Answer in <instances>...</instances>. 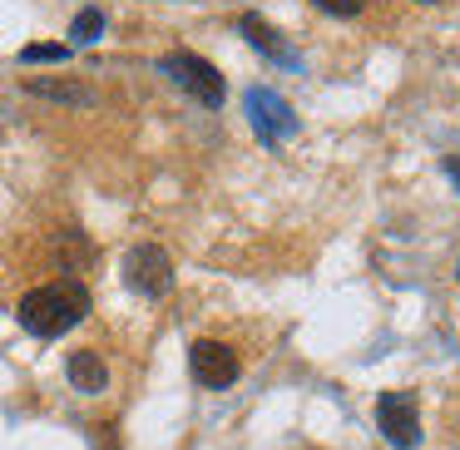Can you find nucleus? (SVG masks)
Masks as SVG:
<instances>
[{
    "label": "nucleus",
    "instance_id": "0eeeda50",
    "mask_svg": "<svg viewBox=\"0 0 460 450\" xmlns=\"http://www.w3.org/2000/svg\"><path fill=\"white\" fill-rule=\"evenodd\" d=\"M70 381H75V391L94 396V391H104L110 371H104V361L94 357V351H75V357H70Z\"/></svg>",
    "mask_w": 460,
    "mask_h": 450
},
{
    "label": "nucleus",
    "instance_id": "ddd939ff",
    "mask_svg": "<svg viewBox=\"0 0 460 450\" xmlns=\"http://www.w3.org/2000/svg\"><path fill=\"white\" fill-rule=\"evenodd\" d=\"M446 173H450V179L460 183V159H450V163H446Z\"/></svg>",
    "mask_w": 460,
    "mask_h": 450
},
{
    "label": "nucleus",
    "instance_id": "4468645a",
    "mask_svg": "<svg viewBox=\"0 0 460 450\" xmlns=\"http://www.w3.org/2000/svg\"><path fill=\"white\" fill-rule=\"evenodd\" d=\"M456 278H460V262H456Z\"/></svg>",
    "mask_w": 460,
    "mask_h": 450
},
{
    "label": "nucleus",
    "instance_id": "f8f14e48",
    "mask_svg": "<svg viewBox=\"0 0 460 450\" xmlns=\"http://www.w3.org/2000/svg\"><path fill=\"white\" fill-rule=\"evenodd\" d=\"M367 0H317V11H327V15H357Z\"/></svg>",
    "mask_w": 460,
    "mask_h": 450
},
{
    "label": "nucleus",
    "instance_id": "1a4fd4ad",
    "mask_svg": "<svg viewBox=\"0 0 460 450\" xmlns=\"http://www.w3.org/2000/svg\"><path fill=\"white\" fill-rule=\"evenodd\" d=\"M31 94H50V100H70V104H94V90L65 84V80H31Z\"/></svg>",
    "mask_w": 460,
    "mask_h": 450
},
{
    "label": "nucleus",
    "instance_id": "423d86ee",
    "mask_svg": "<svg viewBox=\"0 0 460 450\" xmlns=\"http://www.w3.org/2000/svg\"><path fill=\"white\" fill-rule=\"evenodd\" d=\"M248 114H252V124H258L262 139H288V134L297 129L292 110H288V104H282L272 90H252V94H248Z\"/></svg>",
    "mask_w": 460,
    "mask_h": 450
},
{
    "label": "nucleus",
    "instance_id": "7ed1b4c3",
    "mask_svg": "<svg viewBox=\"0 0 460 450\" xmlns=\"http://www.w3.org/2000/svg\"><path fill=\"white\" fill-rule=\"evenodd\" d=\"M124 282H129L134 292H144V297H164V292L173 287V262L164 248H154V243H139V248L124 258Z\"/></svg>",
    "mask_w": 460,
    "mask_h": 450
},
{
    "label": "nucleus",
    "instance_id": "2eb2a0df",
    "mask_svg": "<svg viewBox=\"0 0 460 450\" xmlns=\"http://www.w3.org/2000/svg\"><path fill=\"white\" fill-rule=\"evenodd\" d=\"M426 5H436V0H426Z\"/></svg>",
    "mask_w": 460,
    "mask_h": 450
},
{
    "label": "nucleus",
    "instance_id": "9d476101",
    "mask_svg": "<svg viewBox=\"0 0 460 450\" xmlns=\"http://www.w3.org/2000/svg\"><path fill=\"white\" fill-rule=\"evenodd\" d=\"M70 60V45H25L21 50V65H60Z\"/></svg>",
    "mask_w": 460,
    "mask_h": 450
},
{
    "label": "nucleus",
    "instance_id": "9b49d317",
    "mask_svg": "<svg viewBox=\"0 0 460 450\" xmlns=\"http://www.w3.org/2000/svg\"><path fill=\"white\" fill-rule=\"evenodd\" d=\"M100 31H104V15H100V11H80V15H75V25H70L75 45H90V40H100Z\"/></svg>",
    "mask_w": 460,
    "mask_h": 450
},
{
    "label": "nucleus",
    "instance_id": "f03ea898",
    "mask_svg": "<svg viewBox=\"0 0 460 450\" xmlns=\"http://www.w3.org/2000/svg\"><path fill=\"white\" fill-rule=\"evenodd\" d=\"M164 75H169L173 84H183V90H189L199 104H208V110L223 104V75L213 70L203 55H189V50L169 55V60H164Z\"/></svg>",
    "mask_w": 460,
    "mask_h": 450
},
{
    "label": "nucleus",
    "instance_id": "20e7f679",
    "mask_svg": "<svg viewBox=\"0 0 460 450\" xmlns=\"http://www.w3.org/2000/svg\"><path fill=\"white\" fill-rule=\"evenodd\" d=\"M376 426H381V436H386L396 450L416 446V440H420V420H416V401H411V391H381Z\"/></svg>",
    "mask_w": 460,
    "mask_h": 450
},
{
    "label": "nucleus",
    "instance_id": "6e6552de",
    "mask_svg": "<svg viewBox=\"0 0 460 450\" xmlns=\"http://www.w3.org/2000/svg\"><path fill=\"white\" fill-rule=\"evenodd\" d=\"M243 35H248V40L258 45V50H268L272 60H292V50L278 40V31H272V25H262L258 15H243Z\"/></svg>",
    "mask_w": 460,
    "mask_h": 450
},
{
    "label": "nucleus",
    "instance_id": "f257e3e1",
    "mask_svg": "<svg viewBox=\"0 0 460 450\" xmlns=\"http://www.w3.org/2000/svg\"><path fill=\"white\" fill-rule=\"evenodd\" d=\"M84 312H90V287L84 282H45V287L25 292L15 317H21L25 331L35 337H65L70 327H80Z\"/></svg>",
    "mask_w": 460,
    "mask_h": 450
},
{
    "label": "nucleus",
    "instance_id": "39448f33",
    "mask_svg": "<svg viewBox=\"0 0 460 450\" xmlns=\"http://www.w3.org/2000/svg\"><path fill=\"white\" fill-rule=\"evenodd\" d=\"M189 366H193V381H199V386L223 391V386L238 381V351L223 347V341H213V337H203V341H193Z\"/></svg>",
    "mask_w": 460,
    "mask_h": 450
}]
</instances>
